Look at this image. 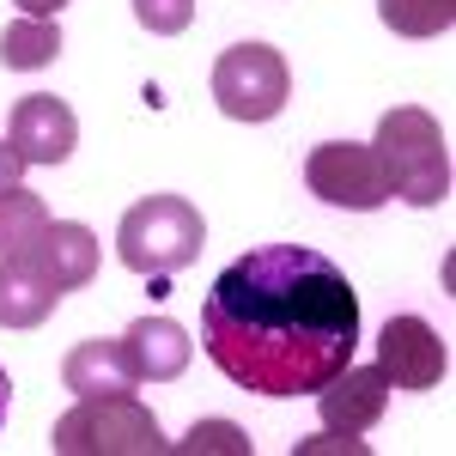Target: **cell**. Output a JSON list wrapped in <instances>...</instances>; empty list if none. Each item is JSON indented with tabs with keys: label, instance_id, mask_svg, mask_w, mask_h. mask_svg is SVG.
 Here are the masks:
<instances>
[{
	"label": "cell",
	"instance_id": "obj_1",
	"mask_svg": "<svg viewBox=\"0 0 456 456\" xmlns=\"http://www.w3.org/2000/svg\"><path fill=\"white\" fill-rule=\"evenodd\" d=\"M201 347L249 395H316L359 347V292L305 244L238 256L201 305Z\"/></svg>",
	"mask_w": 456,
	"mask_h": 456
},
{
	"label": "cell",
	"instance_id": "obj_2",
	"mask_svg": "<svg viewBox=\"0 0 456 456\" xmlns=\"http://www.w3.org/2000/svg\"><path fill=\"white\" fill-rule=\"evenodd\" d=\"M371 152H378V165L389 176V195H402L408 208L451 201V141H444V128L426 110H414V104L389 110L378 122Z\"/></svg>",
	"mask_w": 456,
	"mask_h": 456
},
{
	"label": "cell",
	"instance_id": "obj_3",
	"mask_svg": "<svg viewBox=\"0 0 456 456\" xmlns=\"http://www.w3.org/2000/svg\"><path fill=\"white\" fill-rule=\"evenodd\" d=\"M49 444L61 456H159L171 451V438L159 432L152 408H146L134 389L122 395H79V408H68Z\"/></svg>",
	"mask_w": 456,
	"mask_h": 456
},
{
	"label": "cell",
	"instance_id": "obj_4",
	"mask_svg": "<svg viewBox=\"0 0 456 456\" xmlns=\"http://www.w3.org/2000/svg\"><path fill=\"white\" fill-rule=\"evenodd\" d=\"M201 244H208V219L183 195H146L141 208H128L122 225H116V256L134 274H152V281L189 268L201 256Z\"/></svg>",
	"mask_w": 456,
	"mask_h": 456
},
{
	"label": "cell",
	"instance_id": "obj_5",
	"mask_svg": "<svg viewBox=\"0 0 456 456\" xmlns=\"http://www.w3.org/2000/svg\"><path fill=\"white\" fill-rule=\"evenodd\" d=\"M292 98V73H286L281 49L268 43H232L213 61V104L225 110L232 122H268L281 116Z\"/></svg>",
	"mask_w": 456,
	"mask_h": 456
},
{
	"label": "cell",
	"instance_id": "obj_6",
	"mask_svg": "<svg viewBox=\"0 0 456 456\" xmlns=\"http://www.w3.org/2000/svg\"><path fill=\"white\" fill-rule=\"evenodd\" d=\"M305 183H311L316 201L329 208H347V213H371L389 201V176L378 165V152L359 141H329L305 159Z\"/></svg>",
	"mask_w": 456,
	"mask_h": 456
},
{
	"label": "cell",
	"instance_id": "obj_7",
	"mask_svg": "<svg viewBox=\"0 0 456 456\" xmlns=\"http://www.w3.org/2000/svg\"><path fill=\"white\" fill-rule=\"evenodd\" d=\"M378 365L389 389H438L451 371V347L438 341V329L426 316H389L378 335Z\"/></svg>",
	"mask_w": 456,
	"mask_h": 456
},
{
	"label": "cell",
	"instance_id": "obj_8",
	"mask_svg": "<svg viewBox=\"0 0 456 456\" xmlns=\"http://www.w3.org/2000/svg\"><path fill=\"white\" fill-rule=\"evenodd\" d=\"M316 408H322V432H335V438L371 432V426L384 420V408H389L384 365H347V371H335L329 384L316 389Z\"/></svg>",
	"mask_w": 456,
	"mask_h": 456
},
{
	"label": "cell",
	"instance_id": "obj_9",
	"mask_svg": "<svg viewBox=\"0 0 456 456\" xmlns=\"http://www.w3.org/2000/svg\"><path fill=\"white\" fill-rule=\"evenodd\" d=\"M6 141H12V152L25 165H61V159H73V146H79V122H73V110L61 98L31 92V98L12 104Z\"/></svg>",
	"mask_w": 456,
	"mask_h": 456
},
{
	"label": "cell",
	"instance_id": "obj_10",
	"mask_svg": "<svg viewBox=\"0 0 456 456\" xmlns=\"http://www.w3.org/2000/svg\"><path fill=\"white\" fill-rule=\"evenodd\" d=\"M31 262L43 268V281L55 286V292H73V286L98 281V262H104V249H98V232H92V225L49 219V232H43V244L31 249Z\"/></svg>",
	"mask_w": 456,
	"mask_h": 456
},
{
	"label": "cell",
	"instance_id": "obj_11",
	"mask_svg": "<svg viewBox=\"0 0 456 456\" xmlns=\"http://www.w3.org/2000/svg\"><path fill=\"white\" fill-rule=\"evenodd\" d=\"M61 384L73 395H122V389L141 384V365H134V353L128 341H79V347L61 359Z\"/></svg>",
	"mask_w": 456,
	"mask_h": 456
},
{
	"label": "cell",
	"instance_id": "obj_12",
	"mask_svg": "<svg viewBox=\"0 0 456 456\" xmlns=\"http://www.w3.org/2000/svg\"><path fill=\"white\" fill-rule=\"evenodd\" d=\"M55 305H61V292L43 281V268L31 256L0 262V329H37L55 316Z\"/></svg>",
	"mask_w": 456,
	"mask_h": 456
},
{
	"label": "cell",
	"instance_id": "obj_13",
	"mask_svg": "<svg viewBox=\"0 0 456 456\" xmlns=\"http://www.w3.org/2000/svg\"><path fill=\"white\" fill-rule=\"evenodd\" d=\"M122 341H128L146 384H171V378H183V365H189V335L176 329L171 316H141Z\"/></svg>",
	"mask_w": 456,
	"mask_h": 456
},
{
	"label": "cell",
	"instance_id": "obj_14",
	"mask_svg": "<svg viewBox=\"0 0 456 456\" xmlns=\"http://www.w3.org/2000/svg\"><path fill=\"white\" fill-rule=\"evenodd\" d=\"M61 55V25L55 19H12L0 31V61L12 73H37Z\"/></svg>",
	"mask_w": 456,
	"mask_h": 456
},
{
	"label": "cell",
	"instance_id": "obj_15",
	"mask_svg": "<svg viewBox=\"0 0 456 456\" xmlns=\"http://www.w3.org/2000/svg\"><path fill=\"white\" fill-rule=\"evenodd\" d=\"M43 232H49V208L37 201L25 183L6 189V195H0V262H6V256H31V249L43 244Z\"/></svg>",
	"mask_w": 456,
	"mask_h": 456
},
{
	"label": "cell",
	"instance_id": "obj_16",
	"mask_svg": "<svg viewBox=\"0 0 456 456\" xmlns=\"http://www.w3.org/2000/svg\"><path fill=\"white\" fill-rule=\"evenodd\" d=\"M378 19L395 37H444L456 25V0H378Z\"/></svg>",
	"mask_w": 456,
	"mask_h": 456
},
{
	"label": "cell",
	"instance_id": "obj_17",
	"mask_svg": "<svg viewBox=\"0 0 456 456\" xmlns=\"http://www.w3.org/2000/svg\"><path fill=\"white\" fill-rule=\"evenodd\" d=\"M171 451H183V456H249L256 444H249L244 426H232V420H195L183 438H171Z\"/></svg>",
	"mask_w": 456,
	"mask_h": 456
},
{
	"label": "cell",
	"instance_id": "obj_18",
	"mask_svg": "<svg viewBox=\"0 0 456 456\" xmlns=\"http://www.w3.org/2000/svg\"><path fill=\"white\" fill-rule=\"evenodd\" d=\"M134 19H141L152 37H176V31H189L195 0H134Z\"/></svg>",
	"mask_w": 456,
	"mask_h": 456
},
{
	"label": "cell",
	"instance_id": "obj_19",
	"mask_svg": "<svg viewBox=\"0 0 456 456\" xmlns=\"http://www.w3.org/2000/svg\"><path fill=\"white\" fill-rule=\"evenodd\" d=\"M19 176H25V159L12 152V141H0V195L19 189Z\"/></svg>",
	"mask_w": 456,
	"mask_h": 456
},
{
	"label": "cell",
	"instance_id": "obj_20",
	"mask_svg": "<svg viewBox=\"0 0 456 456\" xmlns=\"http://www.w3.org/2000/svg\"><path fill=\"white\" fill-rule=\"evenodd\" d=\"M316 451H365V444H359V438H335V432H329V438H311V444H298V456H316Z\"/></svg>",
	"mask_w": 456,
	"mask_h": 456
},
{
	"label": "cell",
	"instance_id": "obj_21",
	"mask_svg": "<svg viewBox=\"0 0 456 456\" xmlns=\"http://www.w3.org/2000/svg\"><path fill=\"white\" fill-rule=\"evenodd\" d=\"M12 6H19L25 19H55V12H61L68 0H12Z\"/></svg>",
	"mask_w": 456,
	"mask_h": 456
},
{
	"label": "cell",
	"instance_id": "obj_22",
	"mask_svg": "<svg viewBox=\"0 0 456 456\" xmlns=\"http://www.w3.org/2000/svg\"><path fill=\"white\" fill-rule=\"evenodd\" d=\"M6 408H12V378L0 371V426H6Z\"/></svg>",
	"mask_w": 456,
	"mask_h": 456
}]
</instances>
